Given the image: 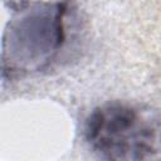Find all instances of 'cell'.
I'll use <instances>...</instances> for the list:
<instances>
[{
    "label": "cell",
    "instance_id": "cell-1",
    "mask_svg": "<svg viewBox=\"0 0 161 161\" xmlns=\"http://www.w3.org/2000/svg\"><path fill=\"white\" fill-rule=\"evenodd\" d=\"M87 140L107 158H145L155 152L157 131L138 109L109 104L92 113L86 127Z\"/></svg>",
    "mask_w": 161,
    "mask_h": 161
}]
</instances>
